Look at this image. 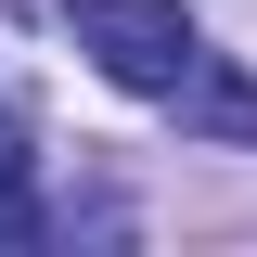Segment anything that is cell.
Instances as JSON below:
<instances>
[{"label":"cell","instance_id":"6da1fadb","mask_svg":"<svg viewBox=\"0 0 257 257\" xmlns=\"http://www.w3.org/2000/svg\"><path fill=\"white\" fill-rule=\"evenodd\" d=\"M64 26H77V52H90L116 90H142V103H167L193 64H206V39H193L180 0H64Z\"/></svg>","mask_w":257,"mask_h":257},{"label":"cell","instance_id":"7a4b0ae2","mask_svg":"<svg viewBox=\"0 0 257 257\" xmlns=\"http://www.w3.org/2000/svg\"><path fill=\"white\" fill-rule=\"evenodd\" d=\"M167 103H180V128H206V142H257V90H244V77H231L219 52L193 64V77H180V90H167Z\"/></svg>","mask_w":257,"mask_h":257},{"label":"cell","instance_id":"3957f363","mask_svg":"<svg viewBox=\"0 0 257 257\" xmlns=\"http://www.w3.org/2000/svg\"><path fill=\"white\" fill-rule=\"evenodd\" d=\"M13 231H39V219H26V128L0 103V244H13Z\"/></svg>","mask_w":257,"mask_h":257}]
</instances>
